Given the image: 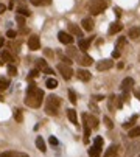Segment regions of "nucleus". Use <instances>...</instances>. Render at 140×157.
<instances>
[{"mask_svg": "<svg viewBox=\"0 0 140 157\" xmlns=\"http://www.w3.org/2000/svg\"><path fill=\"white\" fill-rule=\"evenodd\" d=\"M128 36L131 37V39H137L140 37V26H131L128 31Z\"/></svg>", "mask_w": 140, "mask_h": 157, "instance_id": "nucleus-16", "label": "nucleus"}, {"mask_svg": "<svg viewBox=\"0 0 140 157\" xmlns=\"http://www.w3.org/2000/svg\"><path fill=\"white\" fill-rule=\"evenodd\" d=\"M107 8V3L104 0H90L89 3V13L94 16H98Z\"/></svg>", "mask_w": 140, "mask_h": 157, "instance_id": "nucleus-3", "label": "nucleus"}, {"mask_svg": "<svg viewBox=\"0 0 140 157\" xmlns=\"http://www.w3.org/2000/svg\"><path fill=\"white\" fill-rule=\"evenodd\" d=\"M17 13H20V16H24V17H28V16L31 14L30 9H26V8H24V6L17 8Z\"/></svg>", "mask_w": 140, "mask_h": 157, "instance_id": "nucleus-33", "label": "nucleus"}, {"mask_svg": "<svg viewBox=\"0 0 140 157\" xmlns=\"http://www.w3.org/2000/svg\"><path fill=\"white\" fill-rule=\"evenodd\" d=\"M121 30H123V25L120 22H114L109 26V31H107V33H109V34H115V33H118V31H121Z\"/></svg>", "mask_w": 140, "mask_h": 157, "instance_id": "nucleus-17", "label": "nucleus"}, {"mask_svg": "<svg viewBox=\"0 0 140 157\" xmlns=\"http://www.w3.org/2000/svg\"><path fill=\"white\" fill-rule=\"evenodd\" d=\"M129 137H131V138H136V137H139V135H140V128L139 126H136V128H132V129H129Z\"/></svg>", "mask_w": 140, "mask_h": 157, "instance_id": "nucleus-27", "label": "nucleus"}, {"mask_svg": "<svg viewBox=\"0 0 140 157\" xmlns=\"http://www.w3.org/2000/svg\"><path fill=\"white\" fill-rule=\"evenodd\" d=\"M5 11H6V6H5V5H2V3H0V14H3Z\"/></svg>", "mask_w": 140, "mask_h": 157, "instance_id": "nucleus-46", "label": "nucleus"}, {"mask_svg": "<svg viewBox=\"0 0 140 157\" xmlns=\"http://www.w3.org/2000/svg\"><path fill=\"white\" fill-rule=\"evenodd\" d=\"M101 154V148H98V146H90V149H89V156L90 157H100Z\"/></svg>", "mask_w": 140, "mask_h": 157, "instance_id": "nucleus-24", "label": "nucleus"}, {"mask_svg": "<svg viewBox=\"0 0 140 157\" xmlns=\"http://www.w3.org/2000/svg\"><path fill=\"white\" fill-rule=\"evenodd\" d=\"M16 36H17V33H16L14 30H8L6 31V37H9V39H14Z\"/></svg>", "mask_w": 140, "mask_h": 157, "instance_id": "nucleus-40", "label": "nucleus"}, {"mask_svg": "<svg viewBox=\"0 0 140 157\" xmlns=\"http://www.w3.org/2000/svg\"><path fill=\"white\" fill-rule=\"evenodd\" d=\"M131 87H134V79L132 78H125L121 81V90L123 92H129Z\"/></svg>", "mask_w": 140, "mask_h": 157, "instance_id": "nucleus-12", "label": "nucleus"}, {"mask_svg": "<svg viewBox=\"0 0 140 157\" xmlns=\"http://www.w3.org/2000/svg\"><path fill=\"white\" fill-rule=\"evenodd\" d=\"M0 64H3V62H2V59H0Z\"/></svg>", "mask_w": 140, "mask_h": 157, "instance_id": "nucleus-53", "label": "nucleus"}, {"mask_svg": "<svg viewBox=\"0 0 140 157\" xmlns=\"http://www.w3.org/2000/svg\"><path fill=\"white\" fill-rule=\"evenodd\" d=\"M8 73L11 75V76H16V75H17V69H16L13 64H8Z\"/></svg>", "mask_w": 140, "mask_h": 157, "instance_id": "nucleus-35", "label": "nucleus"}, {"mask_svg": "<svg viewBox=\"0 0 140 157\" xmlns=\"http://www.w3.org/2000/svg\"><path fill=\"white\" fill-rule=\"evenodd\" d=\"M48 142H50V145L56 146V145H58V138H56V137H53V135H51V137H50V140H48Z\"/></svg>", "mask_w": 140, "mask_h": 157, "instance_id": "nucleus-42", "label": "nucleus"}, {"mask_svg": "<svg viewBox=\"0 0 140 157\" xmlns=\"http://www.w3.org/2000/svg\"><path fill=\"white\" fill-rule=\"evenodd\" d=\"M89 107H90V109H92L94 112H98V109H96V106L94 104V103H89Z\"/></svg>", "mask_w": 140, "mask_h": 157, "instance_id": "nucleus-44", "label": "nucleus"}, {"mask_svg": "<svg viewBox=\"0 0 140 157\" xmlns=\"http://www.w3.org/2000/svg\"><path fill=\"white\" fill-rule=\"evenodd\" d=\"M19 3H20V5H24V3H26V0H19Z\"/></svg>", "mask_w": 140, "mask_h": 157, "instance_id": "nucleus-51", "label": "nucleus"}, {"mask_svg": "<svg viewBox=\"0 0 140 157\" xmlns=\"http://www.w3.org/2000/svg\"><path fill=\"white\" fill-rule=\"evenodd\" d=\"M67 55L70 56V58H75V59H78V56H79V53L76 51V48H69V50H67Z\"/></svg>", "mask_w": 140, "mask_h": 157, "instance_id": "nucleus-31", "label": "nucleus"}, {"mask_svg": "<svg viewBox=\"0 0 140 157\" xmlns=\"http://www.w3.org/2000/svg\"><path fill=\"white\" fill-rule=\"evenodd\" d=\"M134 95H136L137 98L140 100V89H134Z\"/></svg>", "mask_w": 140, "mask_h": 157, "instance_id": "nucleus-49", "label": "nucleus"}, {"mask_svg": "<svg viewBox=\"0 0 140 157\" xmlns=\"http://www.w3.org/2000/svg\"><path fill=\"white\" fill-rule=\"evenodd\" d=\"M58 70H59V73L62 75L64 79H70L72 75H73V70L70 69V66H67V64H64V62L58 64Z\"/></svg>", "mask_w": 140, "mask_h": 157, "instance_id": "nucleus-4", "label": "nucleus"}, {"mask_svg": "<svg viewBox=\"0 0 140 157\" xmlns=\"http://www.w3.org/2000/svg\"><path fill=\"white\" fill-rule=\"evenodd\" d=\"M58 39H59V42H61V44H66V45H70V44L73 42L72 34L66 33V31H59V33H58Z\"/></svg>", "mask_w": 140, "mask_h": 157, "instance_id": "nucleus-6", "label": "nucleus"}, {"mask_svg": "<svg viewBox=\"0 0 140 157\" xmlns=\"http://www.w3.org/2000/svg\"><path fill=\"white\" fill-rule=\"evenodd\" d=\"M140 149V142H134L132 145H129V148L126 151V157H132L136 153H139Z\"/></svg>", "mask_w": 140, "mask_h": 157, "instance_id": "nucleus-10", "label": "nucleus"}, {"mask_svg": "<svg viewBox=\"0 0 140 157\" xmlns=\"http://www.w3.org/2000/svg\"><path fill=\"white\" fill-rule=\"evenodd\" d=\"M76 61H78L79 64H81V66H86V67H87V66H92L94 59L90 58L89 55H86V53H81V55L78 56V59H76Z\"/></svg>", "mask_w": 140, "mask_h": 157, "instance_id": "nucleus-9", "label": "nucleus"}, {"mask_svg": "<svg viewBox=\"0 0 140 157\" xmlns=\"http://www.w3.org/2000/svg\"><path fill=\"white\" fill-rule=\"evenodd\" d=\"M14 120L19 121V123L24 120V115H22V111L20 109H14Z\"/></svg>", "mask_w": 140, "mask_h": 157, "instance_id": "nucleus-30", "label": "nucleus"}, {"mask_svg": "<svg viewBox=\"0 0 140 157\" xmlns=\"http://www.w3.org/2000/svg\"><path fill=\"white\" fill-rule=\"evenodd\" d=\"M112 66H114L112 59H103V61H100L98 64H96V70H100V72H104V70H109Z\"/></svg>", "mask_w": 140, "mask_h": 157, "instance_id": "nucleus-8", "label": "nucleus"}, {"mask_svg": "<svg viewBox=\"0 0 140 157\" xmlns=\"http://www.w3.org/2000/svg\"><path fill=\"white\" fill-rule=\"evenodd\" d=\"M42 100H44V90H41L39 87L31 84L28 89H26V95H25V104L37 109L42 104Z\"/></svg>", "mask_w": 140, "mask_h": 157, "instance_id": "nucleus-1", "label": "nucleus"}, {"mask_svg": "<svg viewBox=\"0 0 140 157\" xmlns=\"http://www.w3.org/2000/svg\"><path fill=\"white\" fill-rule=\"evenodd\" d=\"M67 117H69V120L72 121L73 124H78V117H76V112H75L73 109H69L67 111Z\"/></svg>", "mask_w": 140, "mask_h": 157, "instance_id": "nucleus-23", "label": "nucleus"}, {"mask_svg": "<svg viewBox=\"0 0 140 157\" xmlns=\"http://www.w3.org/2000/svg\"><path fill=\"white\" fill-rule=\"evenodd\" d=\"M3 45V37H0V47Z\"/></svg>", "mask_w": 140, "mask_h": 157, "instance_id": "nucleus-52", "label": "nucleus"}, {"mask_svg": "<svg viewBox=\"0 0 140 157\" xmlns=\"http://www.w3.org/2000/svg\"><path fill=\"white\" fill-rule=\"evenodd\" d=\"M81 25H83V28H84L86 31H92V30H94V20L90 19V17H84L83 22H81Z\"/></svg>", "mask_w": 140, "mask_h": 157, "instance_id": "nucleus-14", "label": "nucleus"}, {"mask_svg": "<svg viewBox=\"0 0 140 157\" xmlns=\"http://www.w3.org/2000/svg\"><path fill=\"white\" fill-rule=\"evenodd\" d=\"M44 53H45V56H53V53L50 51V48H45V50H44Z\"/></svg>", "mask_w": 140, "mask_h": 157, "instance_id": "nucleus-45", "label": "nucleus"}, {"mask_svg": "<svg viewBox=\"0 0 140 157\" xmlns=\"http://www.w3.org/2000/svg\"><path fill=\"white\" fill-rule=\"evenodd\" d=\"M114 106L117 107V104H115V95H111V98H109V109L112 111V109H114Z\"/></svg>", "mask_w": 140, "mask_h": 157, "instance_id": "nucleus-38", "label": "nucleus"}, {"mask_svg": "<svg viewBox=\"0 0 140 157\" xmlns=\"http://www.w3.org/2000/svg\"><path fill=\"white\" fill-rule=\"evenodd\" d=\"M136 121H137V115H132L131 120L126 121L125 124H123V128H125V129H129V128H131V129H132V126H134V123H136Z\"/></svg>", "mask_w": 140, "mask_h": 157, "instance_id": "nucleus-29", "label": "nucleus"}, {"mask_svg": "<svg viewBox=\"0 0 140 157\" xmlns=\"http://www.w3.org/2000/svg\"><path fill=\"white\" fill-rule=\"evenodd\" d=\"M0 157H28V154L17 153V151H5V153L0 154Z\"/></svg>", "mask_w": 140, "mask_h": 157, "instance_id": "nucleus-13", "label": "nucleus"}, {"mask_svg": "<svg viewBox=\"0 0 140 157\" xmlns=\"http://www.w3.org/2000/svg\"><path fill=\"white\" fill-rule=\"evenodd\" d=\"M37 75H39V70H31V73H30V76L31 78H36Z\"/></svg>", "mask_w": 140, "mask_h": 157, "instance_id": "nucleus-43", "label": "nucleus"}, {"mask_svg": "<svg viewBox=\"0 0 140 157\" xmlns=\"http://www.w3.org/2000/svg\"><path fill=\"white\" fill-rule=\"evenodd\" d=\"M44 73H47V75H53V70H51L50 67H47V69L44 70Z\"/></svg>", "mask_w": 140, "mask_h": 157, "instance_id": "nucleus-48", "label": "nucleus"}, {"mask_svg": "<svg viewBox=\"0 0 140 157\" xmlns=\"http://www.w3.org/2000/svg\"><path fill=\"white\" fill-rule=\"evenodd\" d=\"M36 146H37V149H39L41 153H45V151H47L45 142H44V138H42V137H36Z\"/></svg>", "mask_w": 140, "mask_h": 157, "instance_id": "nucleus-21", "label": "nucleus"}, {"mask_svg": "<svg viewBox=\"0 0 140 157\" xmlns=\"http://www.w3.org/2000/svg\"><path fill=\"white\" fill-rule=\"evenodd\" d=\"M30 2L34 6H47V5L51 3V0H30Z\"/></svg>", "mask_w": 140, "mask_h": 157, "instance_id": "nucleus-25", "label": "nucleus"}, {"mask_svg": "<svg viewBox=\"0 0 140 157\" xmlns=\"http://www.w3.org/2000/svg\"><path fill=\"white\" fill-rule=\"evenodd\" d=\"M90 42H92V39H90V37H89V39H81V41H79V44H78V45H79V50L86 51V50L89 48Z\"/></svg>", "mask_w": 140, "mask_h": 157, "instance_id": "nucleus-22", "label": "nucleus"}, {"mask_svg": "<svg viewBox=\"0 0 140 157\" xmlns=\"http://www.w3.org/2000/svg\"><path fill=\"white\" fill-rule=\"evenodd\" d=\"M103 120H104V123H106L107 129H112V128H114V123L111 121V118H109V117H103Z\"/></svg>", "mask_w": 140, "mask_h": 157, "instance_id": "nucleus-37", "label": "nucleus"}, {"mask_svg": "<svg viewBox=\"0 0 140 157\" xmlns=\"http://www.w3.org/2000/svg\"><path fill=\"white\" fill-rule=\"evenodd\" d=\"M125 44H126V39H125V37H120V39H118V41H117L115 50H118V51H120V48H121L123 45H125Z\"/></svg>", "mask_w": 140, "mask_h": 157, "instance_id": "nucleus-34", "label": "nucleus"}, {"mask_svg": "<svg viewBox=\"0 0 140 157\" xmlns=\"http://www.w3.org/2000/svg\"><path fill=\"white\" fill-rule=\"evenodd\" d=\"M103 98H104L103 95H95V96H94V100H96V101H100V100H103Z\"/></svg>", "mask_w": 140, "mask_h": 157, "instance_id": "nucleus-50", "label": "nucleus"}, {"mask_svg": "<svg viewBox=\"0 0 140 157\" xmlns=\"http://www.w3.org/2000/svg\"><path fill=\"white\" fill-rule=\"evenodd\" d=\"M9 86V81L8 79H3V78H0V92H3V90H6V87Z\"/></svg>", "mask_w": 140, "mask_h": 157, "instance_id": "nucleus-32", "label": "nucleus"}, {"mask_svg": "<svg viewBox=\"0 0 140 157\" xmlns=\"http://www.w3.org/2000/svg\"><path fill=\"white\" fill-rule=\"evenodd\" d=\"M16 22H17V24H20V25H25V17H24V16H16Z\"/></svg>", "mask_w": 140, "mask_h": 157, "instance_id": "nucleus-41", "label": "nucleus"}, {"mask_svg": "<svg viewBox=\"0 0 140 157\" xmlns=\"http://www.w3.org/2000/svg\"><path fill=\"white\" fill-rule=\"evenodd\" d=\"M69 30H70V33H72V34L78 36V37H83V30L79 28L78 25H75V24H70V25H69Z\"/></svg>", "mask_w": 140, "mask_h": 157, "instance_id": "nucleus-15", "label": "nucleus"}, {"mask_svg": "<svg viewBox=\"0 0 140 157\" xmlns=\"http://www.w3.org/2000/svg\"><path fill=\"white\" fill-rule=\"evenodd\" d=\"M69 98H70V101H72L73 104H75V103H76V93H75V92H73L72 89L69 90Z\"/></svg>", "mask_w": 140, "mask_h": 157, "instance_id": "nucleus-36", "label": "nucleus"}, {"mask_svg": "<svg viewBox=\"0 0 140 157\" xmlns=\"http://www.w3.org/2000/svg\"><path fill=\"white\" fill-rule=\"evenodd\" d=\"M28 48H30V50H33V51H36V50H39V48H41V41H39V37H37L36 34H31L28 37Z\"/></svg>", "mask_w": 140, "mask_h": 157, "instance_id": "nucleus-5", "label": "nucleus"}, {"mask_svg": "<svg viewBox=\"0 0 140 157\" xmlns=\"http://www.w3.org/2000/svg\"><path fill=\"white\" fill-rule=\"evenodd\" d=\"M59 106H61V98L56 95H50L45 101V112L48 115H58Z\"/></svg>", "mask_w": 140, "mask_h": 157, "instance_id": "nucleus-2", "label": "nucleus"}, {"mask_svg": "<svg viewBox=\"0 0 140 157\" xmlns=\"http://www.w3.org/2000/svg\"><path fill=\"white\" fill-rule=\"evenodd\" d=\"M36 67H37V69H41L42 72H44V70H45L48 66H47L45 59H36Z\"/></svg>", "mask_w": 140, "mask_h": 157, "instance_id": "nucleus-28", "label": "nucleus"}, {"mask_svg": "<svg viewBox=\"0 0 140 157\" xmlns=\"http://www.w3.org/2000/svg\"><path fill=\"white\" fill-rule=\"evenodd\" d=\"M137 157H140V156H137Z\"/></svg>", "mask_w": 140, "mask_h": 157, "instance_id": "nucleus-54", "label": "nucleus"}, {"mask_svg": "<svg viewBox=\"0 0 140 157\" xmlns=\"http://www.w3.org/2000/svg\"><path fill=\"white\" fill-rule=\"evenodd\" d=\"M87 123L92 129H98V118L95 115H87Z\"/></svg>", "mask_w": 140, "mask_h": 157, "instance_id": "nucleus-20", "label": "nucleus"}, {"mask_svg": "<svg viewBox=\"0 0 140 157\" xmlns=\"http://www.w3.org/2000/svg\"><path fill=\"white\" fill-rule=\"evenodd\" d=\"M94 145L98 146V148H101V146H103V137H96L95 142H94Z\"/></svg>", "mask_w": 140, "mask_h": 157, "instance_id": "nucleus-39", "label": "nucleus"}, {"mask_svg": "<svg viewBox=\"0 0 140 157\" xmlns=\"http://www.w3.org/2000/svg\"><path fill=\"white\" fill-rule=\"evenodd\" d=\"M45 86H47L48 89H55V87H58V81L55 78H48L45 81Z\"/></svg>", "mask_w": 140, "mask_h": 157, "instance_id": "nucleus-26", "label": "nucleus"}, {"mask_svg": "<svg viewBox=\"0 0 140 157\" xmlns=\"http://www.w3.org/2000/svg\"><path fill=\"white\" fill-rule=\"evenodd\" d=\"M117 151H118V146L117 145H111L109 148H107L104 157H117Z\"/></svg>", "mask_w": 140, "mask_h": 157, "instance_id": "nucleus-19", "label": "nucleus"}, {"mask_svg": "<svg viewBox=\"0 0 140 157\" xmlns=\"http://www.w3.org/2000/svg\"><path fill=\"white\" fill-rule=\"evenodd\" d=\"M76 75H78V78L81 81H89L90 79V73L87 72V70H84V69H79L76 72Z\"/></svg>", "mask_w": 140, "mask_h": 157, "instance_id": "nucleus-18", "label": "nucleus"}, {"mask_svg": "<svg viewBox=\"0 0 140 157\" xmlns=\"http://www.w3.org/2000/svg\"><path fill=\"white\" fill-rule=\"evenodd\" d=\"M112 58H120V51H118V50H114V53H112Z\"/></svg>", "mask_w": 140, "mask_h": 157, "instance_id": "nucleus-47", "label": "nucleus"}, {"mask_svg": "<svg viewBox=\"0 0 140 157\" xmlns=\"http://www.w3.org/2000/svg\"><path fill=\"white\" fill-rule=\"evenodd\" d=\"M0 59H2L3 62H8V64L14 62V58H13V55L8 50H2V53H0Z\"/></svg>", "mask_w": 140, "mask_h": 157, "instance_id": "nucleus-11", "label": "nucleus"}, {"mask_svg": "<svg viewBox=\"0 0 140 157\" xmlns=\"http://www.w3.org/2000/svg\"><path fill=\"white\" fill-rule=\"evenodd\" d=\"M83 124H84V143H89V137H90V128L87 123V113H83Z\"/></svg>", "mask_w": 140, "mask_h": 157, "instance_id": "nucleus-7", "label": "nucleus"}]
</instances>
